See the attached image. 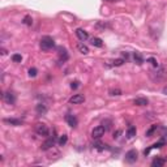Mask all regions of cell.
I'll list each match as a JSON object with an SVG mask.
<instances>
[{"instance_id":"f1b7e54d","label":"cell","mask_w":167,"mask_h":167,"mask_svg":"<svg viewBox=\"0 0 167 167\" xmlns=\"http://www.w3.org/2000/svg\"><path fill=\"white\" fill-rule=\"evenodd\" d=\"M78 86H80V82L78 81H73L72 84H71V87H72V89H77Z\"/></svg>"},{"instance_id":"277c9868","label":"cell","mask_w":167,"mask_h":167,"mask_svg":"<svg viewBox=\"0 0 167 167\" xmlns=\"http://www.w3.org/2000/svg\"><path fill=\"white\" fill-rule=\"evenodd\" d=\"M106 131H107V129H106L103 125H98V127H95V128H94L93 131H91V137H93V138H97V140H98V138H101V137L103 136V134L106 133Z\"/></svg>"},{"instance_id":"7c38bea8","label":"cell","mask_w":167,"mask_h":167,"mask_svg":"<svg viewBox=\"0 0 167 167\" xmlns=\"http://www.w3.org/2000/svg\"><path fill=\"white\" fill-rule=\"evenodd\" d=\"M58 51H59V58H60L61 61H67V60H68L69 56H68V52H67L65 49H63V47H59Z\"/></svg>"},{"instance_id":"ba28073f","label":"cell","mask_w":167,"mask_h":167,"mask_svg":"<svg viewBox=\"0 0 167 167\" xmlns=\"http://www.w3.org/2000/svg\"><path fill=\"white\" fill-rule=\"evenodd\" d=\"M55 142H56V137H55V136L47 138V140L42 144L41 149H42V150H49V149H51V148H52V146L55 145Z\"/></svg>"},{"instance_id":"ac0fdd59","label":"cell","mask_w":167,"mask_h":167,"mask_svg":"<svg viewBox=\"0 0 167 167\" xmlns=\"http://www.w3.org/2000/svg\"><path fill=\"white\" fill-rule=\"evenodd\" d=\"M93 148H94V149H98V150H107V149H110L109 145L103 144V142H94V144H93Z\"/></svg>"},{"instance_id":"6da1fadb","label":"cell","mask_w":167,"mask_h":167,"mask_svg":"<svg viewBox=\"0 0 167 167\" xmlns=\"http://www.w3.org/2000/svg\"><path fill=\"white\" fill-rule=\"evenodd\" d=\"M150 78L156 82H161V81H165L167 78V69L165 67H156V69L150 72Z\"/></svg>"},{"instance_id":"484cf974","label":"cell","mask_w":167,"mask_h":167,"mask_svg":"<svg viewBox=\"0 0 167 167\" xmlns=\"http://www.w3.org/2000/svg\"><path fill=\"white\" fill-rule=\"evenodd\" d=\"M157 128H158V125H153L152 128H150V129L148 131V132H146V136H148V137H152V134H153L154 132H156Z\"/></svg>"},{"instance_id":"83f0119b","label":"cell","mask_w":167,"mask_h":167,"mask_svg":"<svg viewBox=\"0 0 167 167\" xmlns=\"http://www.w3.org/2000/svg\"><path fill=\"white\" fill-rule=\"evenodd\" d=\"M148 61L152 63V64H153L154 67H158V61H157V59H156V58H149V59H148Z\"/></svg>"},{"instance_id":"2e32d148","label":"cell","mask_w":167,"mask_h":167,"mask_svg":"<svg viewBox=\"0 0 167 167\" xmlns=\"http://www.w3.org/2000/svg\"><path fill=\"white\" fill-rule=\"evenodd\" d=\"M133 103L136 106H148V103H149V101L146 98H136L133 101Z\"/></svg>"},{"instance_id":"4316f807","label":"cell","mask_w":167,"mask_h":167,"mask_svg":"<svg viewBox=\"0 0 167 167\" xmlns=\"http://www.w3.org/2000/svg\"><path fill=\"white\" fill-rule=\"evenodd\" d=\"M37 73H38V71H37V68H34V67L29 69V76L30 77H35V76H37Z\"/></svg>"},{"instance_id":"4fadbf2b","label":"cell","mask_w":167,"mask_h":167,"mask_svg":"<svg viewBox=\"0 0 167 167\" xmlns=\"http://www.w3.org/2000/svg\"><path fill=\"white\" fill-rule=\"evenodd\" d=\"M3 121L5 123V124H9V125H21L22 124V121L20 120V119H13V118H11V119H3Z\"/></svg>"},{"instance_id":"1f68e13d","label":"cell","mask_w":167,"mask_h":167,"mask_svg":"<svg viewBox=\"0 0 167 167\" xmlns=\"http://www.w3.org/2000/svg\"><path fill=\"white\" fill-rule=\"evenodd\" d=\"M2 55H7V50L5 49H2Z\"/></svg>"},{"instance_id":"4dcf8cb0","label":"cell","mask_w":167,"mask_h":167,"mask_svg":"<svg viewBox=\"0 0 167 167\" xmlns=\"http://www.w3.org/2000/svg\"><path fill=\"white\" fill-rule=\"evenodd\" d=\"M162 93H163L165 95H167V86H165V87H163V90H162Z\"/></svg>"},{"instance_id":"8992f818","label":"cell","mask_w":167,"mask_h":167,"mask_svg":"<svg viewBox=\"0 0 167 167\" xmlns=\"http://www.w3.org/2000/svg\"><path fill=\"white\" fill-rule=\"evenodd\" d=\"M3 99L5 103H8V105H14L16 103V95L13 93H11V91L3 93Z\"/></svg>"},{"instance_id":"7a4b0ae2","label":"cell","mask_w":167,"mask_h":167,"mask_svg":"<svg viewBox=\"0 0 167 167\" xmlns=\"http://www.w3.org/2000/svg\"><path fill=\"white\" fill-rule=\"evenodd\" d=\"M39 46H41V49L43 51H49L55 47V41L51 37H49V35H45V37H42L41 42H39Z\"/></svg>"},{"instance_id":"cb8c5ba5","label":"cell","mask_w":167,"mask_h":167,"mask_svg":"<svg viewBox=\"0 0 167 167\" xmlns=\"http://www.w3.org/2000/svg\"><path fill=\"white\" fill-rule=\"evenodd\" d=\"M109 94L111 97H115V95H121V90L120 89H111L109 91Z\"/></svg>"},{"instance_id":"d6986e66","label":"cell","mask_w":167,"mask_h":167,"mask_svg":"<svg viewBox=\"0 0 167 167\" xmlns=\"http://www.w3.org/2000/svg\"><path fill=\"white\" fill-rule=\"evenodd\" d=\"M91 45L94 47H103V42H102L101 38L94 37V38H91Z\"/></svg>"},{"instance_id":"9a60e30c","label":"cell","mask_w":167,"mask_h":167,"mask_svg":"<svg viewBox=\"0 0 167 167\" xmlns=\"http://www.w3.org/2000/svg\"><path fill=\"white\" fill-rule=\"evenodd\" d=\"M136 133H137V129H136V127H133V125H131L129 128L127 129V137L128 138H133L136 136Z\"/></svg>"},{"instance_id":"9c48e42d","label":"cell","mask_w":167,"mask_h":167,"mask_svg":"<svg viewBox=\"0 0 167 167\" xmlns=\"http://www.w3.org/2000/svg\"><path fill=\"white\" fill-rule=\"evenodd\" d=\"M65 121L68 123V125L71 127V128H76L77 124H78V121H77V118L74 116V115H65Z\"/></svg>"},{"instance_id":"d4e9b609","label":"cell","mask_w":167,"mask_h":167,"mask_svg":"<svg viewBox=\"0 0 167 167\" xmlns=\"http://www.w3.org/2000/svg\"><path fill=\"white\" fill-rule=\"evenodd\" d=\"M12 60H13L14 63H21L22 56L20 54H13V55H12Z\"/></svg>"},{"instance_id":"e0dca14e","label":"cell","mask_w":167,"mask_h":167,"mask_svg":"<svg viewBox=\"0 0 167 167\" xmlns=\"http://www.w3.org/2000/svg\"><path fill=\"white\" fill-rule=\"evenodd\" d=\"M77 49H78V51H80L82 55H87V54H89V47H87L86 45H84V43H78Z\"/></svg>"},{"instance_id":"f546056e","label":"cell","mask_w":167,"mask_h":167,"mask_svg":"<svg viewBox=\"0 0 167 167\" xmlns=\"http://www.w3.org/2000/svg\"><path fill=\"white\" fill-rule=\"evenodd\" d=\"M120 133H121V131H118L116 133H114V138H118V137H119V134H120Z\"/></svg>"},{"instance_id":"30bf717a","label":"cell","mask_w":167,"mask_h":167,"mask_svg":"<svg viewBox=\"0 0 167 167\" xmlns=\"http://www.w3.org/2000/svg\"><path fill=\"white\" fill-rule=\"evenodd\" d=\"M76 35L77 38L80 39V41L85 42L87 38H89V34H87V31H85L84 29H81V27H78V29H76Z\"/></svg>"},{"instance_id":"ffe728a7","label":"cell","mask_w":167,"mask_h":167,"mask_svg":"<svg viewBox=\"0 0 167 167\" xmlns=\"http://www.w3.org/2000/svg\"><path fill=\"white\" fill-rule=\"evenodd\" d=\"M133 60L137 63V64H142L144 63V58H142V55L140 52H134L133 54Z\"/></svg>"},{"instance_id":"5b68a950","label":"cell","mask_w":167,"mask_h":167,"mask_svg":"<svg viewBox=\"0 0 167 167\" xmlns=\"http://www.w3.org/2000/svg\"><path fill=\"white\" fill-rule=\"evenodd\" d=\"M137 158H138V153H137V150H134V149L125 153V161L128 162V163H134V162L137 161Z\"/></svg>"},{"instance_id":"52a82bcc","label":"cell","mask_w":167,"mask_h":167,"mask_svg":"<svg viewBox=\"0 0 167 167\" xmlns=\"http://www.w3.org/2000/svg\"><path fill=\"white\" fill-rule=\"evenodd\" d=\"M85 102V97L82 94H74L69 98V103L71 105H80V103Z\"/></svg>"},{"instance_id":"44dd1931","label":"cell","mask_w":167,"mask_h":167,"mask_svg":"<svg viewBox=\"0 0 167 167\" xmlns=\"http://www.w3.org/2000/svg\"><path fill=\"white\" fill-rule=\"evenodd\" d=\"M67 141H68V136H67V134H61V136L59 137V140H58V142H59V145H60V146H64L67 144Z\"/></svg>"},{"instance_id":"603a6c76","label":"cell","mask_w":167,"mask_h":167,"mask_svg":"<svg viewBox=\"0 0 167 167\" xmlns=\"http://www.w3.org/2000/svg\"><path fill=\"white\" fill-rule=\"evenodd\" d=\"M25 25H27V26H31V24H33V18L30 17V16H25L24 17V21H22Z\"/></svg>"},{"instance_id":"3957f363","label":"cell","mask_w":167,"mask_h":167,"mask_svg":"<svg viewBox=\"0 0 167 167\" xmlns=\"http://www.w3.org/2000/svg\"><path fill=\"white\" fill-rule=\"evenodd\" d=\"M35 133L38 134V136H43V137H46V136H49V133H50V131H49V127H47L45 123H37L35 124Z\"/></svg>"},{"instance_id":"8fae6325","label":"cell","mask_w":167,"mask_h":167,"mask_svg":"<svg viewBox=\"0 0 167 167\" xmlns=\"http://www.w3.org/2000/svg\"><path fill=\"white\" fill-rule=\"evenodd\" d=\"M165 163H166L165 158L157 157V158H154L153 162H152V167H162V166H165Z\"/></svg>"},{"instance_id":"5bb4252c","label":"cell","mask_w":167,"mask_h":167,"mask_svg":"<svg viewBox=\"0 0 167 167\" xmlns=\"http://www.w3.org/2000/svg\"><path fill=\"white\" fill-rule=\"evenodd\" d=\"M35 111H37L38 115H45L47 112V106L43 105V103H38V105L35 106Z\"/></svg>"},{"instance_id":"d6a6232c","label":"cell","mask_w":167,"mask_h":167,"mask_svg":"<svg viewBox=\"0 0 167 167\" xmlns=\"http://www.w3.org/2000/svg\"><path fill=\"white\" fill-rule=\"evenodd\" d=\"M110 2H112V0H110Z\"/></svg>"},{"instance_id":"7402d4cb","label":"cell","mask_w":167,"mask_h":167,"mask_svg":"<svg viewBox=\"0 0 167 167\" xmlns=\"http://www.w3.org/2000/svg\"><path fill=\"white\" fill-rule=\"evenodd\" d=\"M123 64H124V59H116V60L111 61V65L112 67H120Z\"/></svg>"}]
</instances>
